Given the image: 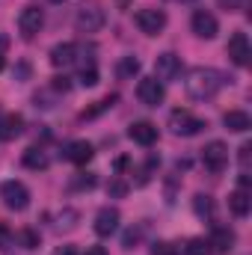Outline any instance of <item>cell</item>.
<instances>
[{
    "label": "cell",
    "mask_w": 252,
    "mask_h": 255,
    "mask_svg": "<svg viewBox=\"0 0 252 255\" xmlns=\"http://www.w3.org/2000/svg\"><path fill=\"white\" fill-rule=\"evenodd\" d=\"M226 54L235 65H250V57H252V48H250V39L247 33H232L229 45H226Z\"/></svg>",
    "instance_id": "cell-9"
},
{
    "label": "cell",
    "mask_w": 252,
    "mask_h": 255,
    "mask_svg": "<svg viewBox=\"0 0 252 255\" xmlns=\"http://www.w3.org/2000/svg\"><path fill=\"white\" fill-rule=\"evenodd\" d=\"M51 89H54V92H68V89H71V83H68V77H54V83H51Z\"/></svg>",
    "instance_id": "cell-29"
},
{
    "label": "cell",
    "mask_w": 252,
    "mask_h": 255,
    "mask_svg": "<svg viewBox=\"0 0 252 255\" xmlns=\"http://www.w3.org/2000/svg\"><path fill=\"white\" fill-rule=\"evenodd\" d=\"M154 255H181V250H175L172 244H154Z\"/></svg>",
    "instance_id": "cell-28"
},
{
    "label": "cell",
    "mask_w": 252,
    "mask_h": 255,
    "mask_svg": "<svg viewBox=\"0 0 252 255\" xmlns=\"http://www.w3.org/2000/svg\"><path fill=\"white\" fill-rule=\"evenodd\" d=\"M80 86H95L98 83V68L95 65H86V68H80Z\"/></svg>",
    "instance_id": "cell-24"
},
{
    "label": "cell",
    "mask_w": 252,
    "mask_h": 255,
    "mask_svg": "<svg viewBox=\"0 0 252 255\" xmlns=\"http://www.w3.org/2000/svg\"><path fill=\"white\" fill-rule=\"evenodd\" d=\"M133 24L145 33V36H157L166 27V12L163 9H139L133 15Z\"/></svg>",
    "instance_id": "cell-5"
},
{
    "label": "cell",
    "mask_w": 252,
    "mask_h": 255,
    "mask_svg": "<svg viewBox=\"0 0 252 255\" xmlns=\"http://www.w3.org/2000/svg\"><path fill=\"white\" fill-rule=\"evenodd\" d=\"M202 163H205V169H211V172H223V169L229 166V148H226V142H220V139L208 142V145L202 148Z\"/></svg>",
    "instance_id": "cell-6"
},
{
    "label": "cell",
    "mask_w": 252,
    "mask_h": 255,
    "mask_svg": "<svg viewBox=\"0 0 252 255\" xmlns=\"http://www.w3.org/2000/svg\"><path fill=\"white\" fill-rule=\"evenodd\" d=\"M127 163H130V160H127V157H119V160H116V169H119V172H122V169H127Z\"/></svg>",
    "instance_id": "cell-36"
},
{
    "label": "cell",
    "mask_w": 252,
    "mask_h": 255,
    "mask_svg": "<svg viewBox=\"0 0 252 255\" xmlns=\"http://www.w3.org/2000/svg\"><path fill=\"white\" fill-rule=\"evenodd\" d=\"M193 211H196V217H205V220H211V217H214V199L199 193V196L193 199Z\"/></svg>",
    "instance_id": "cell-21"
},
{
    "label": "cell",
    "mask_w": 252,
    "mask_h": 255,
    "mask_svg": "<svg viewBox=\"0 0 252 255\" xmlns=\"http://www.w3.org/2000/svg\"><path fill=\"white\" fill-rule=\"evenodd\" d=\"M21 130H24V119H21L18 113H6V116H0V139H3V142L21 136Z\"/></svg>",
    "instance_id": "cell-16"
},
{
    "label": "cell",
    "mask_w": 252,
    "mask_h": 255,
    "mask_svg": "<svg viewBox=\"0 0 252 255\" xmlns=\"http://www.w3.org/2000/svg\"><path fill=\"white\" fill-rule=\"evenodd\" d=\"M220 3V9H226V12H238V9H244V0H217Z\"/></svg>",
    "instance_id": "cell-30"
},
{
    "label": "cell",
    "mask_w": 252,
    "mask_h": 255,
    "mask_svg": "<svg viewBox=\"0 0 252 255\" xmlns=\"http://www.w3.org/2000/svg\"><path fill=\"white\" fill-rule=\"evenodd\" d=\"M190 27H193V33H196L199 39H214V36L220 33V24H217V18H214L211 12H205V9H196V12H193V18H190Z\"/></svg>",
    "instance_id": "cell-11"
},
{
    "label": "cell",
    "mask_w": 252,
    "mask_h": 255,
    "mask_svg": "<svg viewBox=\"0 0 252 255\" xmlns=\"http://www.w3.org/2000/svg\"><path fill=\"white\" fill-rule=\"evenodd\" d=\"M24 166L27 169H48V154L42 148H27L24 151Z\"/></svg>",
    "instance_id": "cell-20"
},
{
    "label": "cell",
    "mask_w": 252,
    "mask_h": 255,
    "mask_svg": "<svg viewBox=\"0 0 252 255\" xmlns=\"http://www.w3.org/2000/svg\"><path fill=\"white\" fill-rule=\"evenodd\" d=\"M208 244H211V250H214V253H229V250L235 247V232H232V229H226V226H217V229H214V235L208 238Z\"/></svg>",
    "instance_id": "cell-17"
},
{
    "label": "cell",
    "mask_w": 252,
    "mask_h": 255,
    "mask_svg": "<svg viewBox=\"0 0 252 255\" xmlns=\"http://www.w3.org/2000/svg\"><path fill=\"white\" fill-rule=\"evenodd\" d=\"M154 77H157L160 83L178 80V77H181V57H175V54H160V57L154 60Z\"/></svg>",
    "instance_id": "cell-10"
},
{
    "label": "cell",
    "mask_w": 252,
    "mask_h": 255,
    "mask_svg": "<svg viewBox=\"0 0 252 255\" xmlns=\"http://www.w3.org/2000/svg\"><path fill=\"white\" fill-rule=\"evenodd\" d=\"M127 136H130L133 142H139V145H154V139H157V128L151 125V122H133L130 130H127Z\"/></svg>",
    "instance_id": "cell-15"
},
{
    "label": "cell",
    "mask_w": 252,
    "mask_h": 255,
    "mask_svg": "<svg viewBox=\"0 0 252 255\" xmlns=\"http://www.w3.org/2000/svg\"><path fill=\"white\" fill-rule=\"evenodd\" d=\"M169 128H172V133L175 136H196L205 122L199 119V116H193L190 110H172V116H169Z\"/></svg>",
    "instance_id": "cell-3"
},
{
    "label": "cell",
    "mask_w": 252,
    "mask_h": 255,
    "mask_svg": "<svg viewBox=\"0 0 252 255\" xmlns=\"http://www.w3.org/2000/svg\"><path fill=\"white\" fill-rule=\"evenodd\" d=\"M107 193L119 199V196H125V193H127V184H125V181H119V178H116V181H110V184H107Z\"/></svg>",
    "instance_id": "cell-26"
},
{
    "label": "cell",
    "mask_w": 252,
    "mask_h": 255,
    "mask_svg": "<svg viewBox=\"0 0 252 255\" xmlns=\"http://www.w3.org/2000/svg\"><path fill=\"white\" fill-rule=\"evenodd\" d=\"M116 71H119L122 80H130L133 74H139V60H136V57H122L119 65H116Z\"/></svg>",
    "instance_id": "cell-22"
},
{
    "label": "cell",
    "mask_w": 252,
    "mask_h": 255,
    "mask_svg": "<svg viewBox=\"0 0 252 255\" xmlns=\"http://www.w3.org/2000/svg\"><path fill=\"white\" fill-rule=\"evenodd\" d=\"M104 21H107V15H104L101 3H95V0L80 3L77 12H74V27H77V33H98V30L104 27Z\"/></svg>",
    "instance_id": "cell-2"
},
{
    "label": "cell",
    "mask_w": 252,
    "mask_h": 255,
    "mask_svg": "<svg viewBox=\"0 0 252 255\" xmlns=\"http://www.w3.org/2000/svg\"><path fill=\"white\" fill-rule=\"evenodd\" d=\"M113 104H116V95H107L104 101H98V107H92V110H86V113H83L80 119H92V116H98L101 110H107V107H113Z\"/></svg>",
    "instance_id": "cell-25"
},
{
    "label": "cell",
    "mask_w": 252,
    "mask_h": 255,
    "mask_svg": "<svg viewBox=\"0 0 252 255\" xmlns=\"http://www.w3.org/2000/svg\"><path fill=\"white\" fill-rule=\"evenodd\" d=\"M42 24H45V12H42L36 3H30V6L21 9V15H18V30H21L24 39H33V36L42 30Z\"/></svg>",
    "instance_id": "cell-4"
},
{
    "label": "cell",
    "mask_w": 252,
    "mask_h": 255,
    "mask_svg": "<svg viewBox=\"0 0 252 255\" xmlns=\"http://www.w3.org/2000/svg\"><path fill=\"white\" fill-rule=\"evenodd\" d=\"M92 154H95V148H92V142H86V139H71V142L63 145V157L71 160V163H77V166L89 163Z\"/></svg>",
    "instance_id": "cell-12"
},
{
    "label": "cell",
    "mask_w": 252,
    "mask_h": 255,
    "mask_svg": "<svg viewBox=\"0 0 252 255\" xmlns=\"http://www.w3.org/2000/svg\"><path fill=\"white\" fill-rule=\"evenodd\" d=\"M223 125L229 128L232 133H244V130L252 128V119H250V113H244V110H229L223 116Z\"/></svg>",
    "instance_id": "cell-18"
},
{
    "label": "cell",
    "mask_w": 252,
    "mask_h": 255,
    "mask_svg": "<svg viewBox=\"0 0 252 255\" xmlns=\"http://www.w3.org/2000/svg\"><path fill=\"white\" fill-rule=\"evenodd\" d=\"M229 208H232V214L235 217H247L252 211V199H250V190H235L232 196H229Z\"/></svg>",
    "instance_id": "cell-19"
},
{
    "label": "cell",
    "mask_w": 252,
    "mask_h": 255,
    "mask_svg": "<svg viewBox=\"0 0 252 255\" xmlns=\"http://www.w3.org/2000/svg\"><path fill=\"white\" fill-rule=\"evenodd\" d=\"M74 60H77V45L60 42V45L51 48V65H54V68H65V65H71Z\"/></svg>",
    "instance_id": "cell-14"
},
{
    "label": "cell",
    "mask_w": 252,
    "mask_h": 255,
    "mask_svg": "<svg viewBox=\"0 0 252 255\" xmlns=\"http://www.w3.org/2000/svg\"><path fill=\"white\" fill-rule=\"evenodd\" d=\"M223 83H226V77H223L217 68L199 65V68H190L187 71L184 89H187V95L193 98V101H211V98L223 89Z\"/></svg>",
    "instance_id": "cell-1"
},
{
    "label": "cell",
    "mask_w": 252,
    "mask_h": 255,
    "mask_svg": "<svg viewBox=\"0 0 252 255\" xmlns=\"http://www.w3.org/2000/svg\"><path fill=\"white\" fill-rule=\"evenodd\" d=\"M136 241H139V229H130V232H127V235H125V247H127V250H130V247H133Z\"/></svg>",
    "instance_id": "cell-31"
},
{
    "label": "cell",
    "mask_w": 252,
    "mask_h": 255,
    "mask_svg": "<svg viewBox=\"0 0 252 255\" xmlns=\"http://www.w3.org/2000/svg\"><path fill=\"white\" fill-rule=\"evenodd\" d=\"M116 229H119V211H116V208H101V211L95 214V235L110 238Z\"/></svg>",
    "instance_id": "cell-13"
},
{
    "label": "cell",
    "mask_w": 252,
    "mask_h": 255,
    "mask_svg": "<svg viewBox=\"0 0 252 255\" xmlns=\"http://www.w3.org/2000/svg\"><path fill=\"white\" fill-rule=\"evenodd\" d=\"M163 83L157 80V77H142L139 83H136V98L145 104V107H157L160 101H163Z\"/></svg>",
    "instance_id": "cell-8"
},
{
    "label": "cell",
    "mask_w": 252,
    "mask_h": 255,
    "mask_svg": "<svg viewBox=\"0 0 252 255\" xmlns=\"http://www.w3.org/2000/svg\"><path fill=\"white\" fill-rule=\"evenodd\" d=\"M0 196H3V202H6L9 211H24V208L30 205V190H27L21 181H6V184L0 187Z\"/></svg>",
    "instance_id": "cell-7"
},
{
    "label": "cell",
    "mask_w": 252,
    "mask_h": 255,
    "mask_svg": "<svg viewBox=\"0 0 252 255\" xmlns=\"http://www.w3.org/2000/svg\"><path fill=\"white\" fill-rule=\"evenodd\" d=\"M92 184H95V178H92L89 172H86V175H80V178L74 181V187H92Z\"/></svg>",
    "instance_id": "cell-32"
},
{
    "label": "cell",
    "mask_w": 252,
    "mask_h": 255,
    "mask_svg": "<svg viewBox=\"0 0 252 255\" xmlns=\"http://www.w3.org/2000/svg\"><path fill=\"white\" fill-rule=\"evenodd\" d=\"M184 255H214V250H211V244L205 241V238H193V241H187L184 244V250H181Z\"/></svg>",
    "instance_id": "cell-23"
},
{
    "label": "cell",
    "mask_w": 252,
    "mask_h": 255,
    "mask_svg": "<svg viewBox=\"0 0 252 255\" xmlns=\"http://www.w3.org/2000/svg\"><path fill=\"white\" fill-rule=\"evenodd\" d=\"M54 255H74V247H60Z\"/></svg>",
    "instance_id": "cell-35"
},
{
    "label": "cell",
    "mask_w": 252,
    "mask_h": 255,
    "mask_svg": "<svg viewBox=\"0 0 252 255\" xmlns=\"http://www.w3.org/2000/svg\"><path fill=\"white\" fill-rule=\"evenodd\" d=\"M21 241H24V247H27V250L39 247V235H36V232H30V229H27V232H21Z\"/></svg>",
    "instance_id": "cell-27"
},
{
    "label": "cell",
    "mask_w": 252,
    "mask_h": 255,
    "mask_svg": "<svg viewBox=\"0 0 252 255\" xmlns=\"http://www.w3.org/2000/svg\"><path fill=\"white\" fill-rule=\"evenodd\" d=\"M9 241H12V232H9V229H6V226L0 223V247H6Z\"/></svg>",
    "instance_id": "cell-33"
},
{
    "label": "cell",
    "mask_w": 252,
    "mask_h": 255,
    "mask_svg": "<svg viewBox=\"0 0 252 255\" xmlns=\"http://www.w3.org/2000/svg\"><path fill=\"white\" fill-rule=\"evenodd\" d=\"M181 3H187V0H181Z\"/></svg>",
    "instance_id": "cell-39"
},
{
    "label": "cell",
    "mask_w": 252,
    "mask_h": 255,
    "mask_svg": "<svg viewBox=\"0 0 252 255\" xmlns=\"http://www.w3.org/2000/svg\"><path fill=\"white\" fill-rule=\"evenodd\" d=\"M51 3H63V0H51Z\"/></svg>",
    "instance_id": "cell-38"
},
{
    "label": "cell",
    "mask_w": 252,
    "mask_h": 255,
    "mask_svg": "<svg viewBox=\"0 0 252 255\" xmlns=\"http://www.w3.org/2000/svg\"><path fill=\"white\" fill-rule=\"evenodd\" d=\"M83 255H107V250H104V247H86Z\"/></svg>",
    "instance_id": "cell-34"
},
{
    "label": "cell",
    "mask_w": 252,
    "mask_h": 255,
    "mask_svg": "<svg viewBox=\"0 0 252 255\" xmlns=\"http://www.w3.org/2000/svg\"><path fill=\"white\" fill-rule=\"evenodd\" d=\"M3 65H6V60H3V54H0V71H3Z\"/></svg>",
    "instance_id": "cell-37"
}]
</instances>
